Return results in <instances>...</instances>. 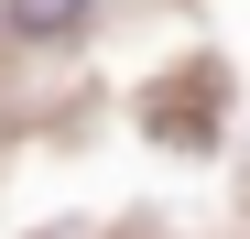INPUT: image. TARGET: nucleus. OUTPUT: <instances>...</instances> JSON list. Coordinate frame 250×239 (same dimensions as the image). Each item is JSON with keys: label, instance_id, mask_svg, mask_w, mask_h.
<instances>
[{"label": "nucleus", "instance_id": "nucleus-1", "mask_svg": "<svg viewBox=\"0 0 250 239\" xmlns=\"http://www.w3.org/2000/svg\"><path fill=\"white\" fill-rule=\"evenodd\" d=\"M87 11H98V0H0V22H11L22 44H55V33H76Z\"/></svg>", "mask_w": 250, "mask_h": 239}]
</instances>
